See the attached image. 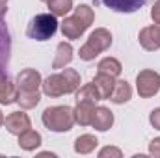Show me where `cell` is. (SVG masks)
<instances>
[{"label": "cell", "mask_w": 160, "mask_h": 158, "mask_svg": "<svg viewBox=\"0 0 160 158\" xmlns=\"http://www.w3.org/2000/svg\"><path fill=\"white\" fill-rule=\"evenodd\" d=\"M41 78L39 71L36 69H22L17 80H15V86H17V102L21 104L22 110H32L39 104L41 101Z\"/></svg>", "instance_id": "1"}, {"label": "cell", "mask_w": 160, "mask_h": 158, "mask_svg": "<svg viewBox=\"0 0 160 158\" xmlns=\"http://www.w3.org/2000/svg\"><path fill=\"white\" fill-rule=\"evenodd\" d=\"M78 87H80V75L75 69H65V67L60 73L47 77L41 84L43 93L50 99L69 95V93H77Z\"/></svg>", "instance_id": "2"}, {"label": "cell", "mask_w": 160, "mask_h": 158, "mask_svg": "<svg viewBox=\"0 0 160 158\" xmlns=\"http://www.w3.org/2000/svg\"><path fill=\"white\" fill-rule=\"evenodd\" d=\"M93 21H95V11L91 9V6L80 4L75 7L73 15L63 17L60 30H62L63 37H67V39H80L84 36V32L93 24Z\"/></svg>", "instance_id": "3"}, {"label": "cell", "mask_w": 160, "mask_h": 158, "mask_svg": "<svg viewBox=\"0 0 160 158\" xmlns=\"http://www.w3.org/2000/svg\"><path fill=\"white\" fill-rule=\"evenodd\" d=\"M41 121L50 132H69L75 126V108L71 106H48L45 108Z\"/></svg>", "instance_id": "4"}, {"label": "cell", "mask_w": 160, "mask_h": 158, "mask_svg": "<svg viewBox=\"0 0 160 158\" xmlns=\"http://www.w3.org/2000/svg\"><path fill=\"white\" fill-rule=\"evenodd\" d=\"M112 43H114V37L106 28H95L89 34V37L86 39V43L80 47V52H78L80 60H84V62L95 60L99 54L106 52L112 47Z\"/></svg>", "instance_id": "5"}, {"label": "cell", "mask_w": 160, "mask_h": 158, "mask_svg": "<svg viewBox=\"0 0 160 158\" xmlns=\"http://www.w3.org/2000/svg\"><path fill=\"white\" fill-rule=\"evenodd\" d=\"M58 24L60 22H58L56 15H52L50 11L39 13L30 21V24L26 28V36L34 41H47L58 32Z\"/></svg>", "instance_id": "6"}, {"label": "cell", "mask_w": 160, "mask_h": 158, "mask_svg": "<svg viewBox=\"0 0 160 158\" xmlns=\"http://www.w3.org/2000/svg\"><path fill=\"white\" fill-rule=\"evenodd\" d=\"M136 91L142 99H151L160 91V73L153 69H143L136 77Z\"/></svg>", "instance_id": "7"}, {"label": "cell", "mask_w": 160, "mask_h": 158, "mask_svg": "<svg viewBox=\"0 0 160 158\" xmlns=\"http://www.w3.org/2000/svg\"><path fill=\"white\" fill-rule=\"evenodd\" d=\"M138 41H140L142 48L147 50V52L158 50L160 48V24L155 22V24H149V26L142 28L140 34H138Z\"/></svg>", "instance_id": "8"}, {"label": "cell", "mask_w": 160, "mask_h": 158, "mask_svg": "<svg viewBox=\"0 0 160 158\" xmlns=\"http://www.w3.org/2000/svg\"><path fill=\"white\" fill-rule=\"evenodd\" d=\"M4 126H6V130L9 134L21 136L22 132H26L28 128H32V123H30L28 114H24V112H11L8 117L4 119Z\"/></svg>", "instance_id": "9"}, {"label": "cell", "mask_w": 160, "mask_h": 158, "mask_svg": "<svg viewBox=\"0 0 160 158\" xmlns=\"http://www.w3.org/2000/svg\"><path fill=\"white\" fill-rule=\"evenodd\" d=\"M9 54H11V37L6 22L0 17V73L8 71L9 65Z\"/></svg>", "instance_id": "10"}, {"label": "cell", "mask_w": 160, "mask_h": 158, "mask_svg": "<svg viewBox=\"0 0 160 158\" xmlns=\"http://www.w3.org/2000/svg\"><path fill=\"white\" fill-rule=\"evenodd\" d=\"M114 125V114L110 108L106 106H95V112H93V119H91V126L99 132H106L110 130Z\"/></svg>", "instance_id": "11"}, {"label": "cell", "mask_w": 160, "mask_h": 158, "mask_svg": "<svg viewBox=\"0 0 160 158\" xmlns=\"http://www.w3.org/2000/svg\"><path fill=\"white\" fill-rule=\"evenodd\" d=\"M73 54H75V50H73L71 43H65V41L58 43L56 52H54V60H52V69H63V67H67L73 62Z\"/></svg>", "instance_id": "12"}, {"label": "cell", "mask_w": 160, "mask_h": 158, "mask_svg": "<svg viewBox=\"0 0 160 158\" xmlns=\"http://www.w3.org/2000/svg\"><path fill=\"white\" fill-rule=\"evenodd\" d=\"M13 102H17V86L6 73H0V104L9 106Z\"/></svg>", "instance_id": "13"}, {"label": "cell", "mask_w": 160, "mask_h": 158, "mask_svg": "<svg viewBox=\"0 0 160 158\" xmlns=\"http://www.w3.org/2000/svg\"><path fill=\"white\" fill-rule=\"evenodd\" d=\"M147 0H102V4L116 13H134Z\"/></svg>", "instance_id": "14"}, {"label": "cell", "mask_w": 160, "mask_h": 158, "mask_svg": "<svg viewBox=\"0 0 160 158\" xmlns=\"http://www.w3.org/2000/svg\"><path fill=\"white\" fill-rule=\"evenodd\" d=\"M132 99V87L127 80H118L116 78V84H114V89L110 93V99L114 104H125Z\"/></svg>", "instance_id": "15"}, {"label": "cell", "mask_w": 160, "mask_h": 158, "mask_svg": "<svg viewBox=\"0 0 160 158\" xmlns=\"http://www.w3.org/2000/svg\"><path fill=\"white\" fill-rule=\"evenodd\" d=\"M93 112H95L93 102H77V106H75V123L80 125V126L91 125Z\"/></svg>", "instance_id": "16"}, {"label": "cell", "mask_w": 160, "mask_h": 158, "mask_svg": "<svg viewBox=\"0 0 160 158\" xmlns=\"http://www.w3.org/2000/svg\"><path fill=\"white\" fill-rule=\"evenodd\" d=\"M114 84H116V78H114V77L97 73V77L93 78V86L97 87V91H99V95H101V101L110 99V93H112V89H114Z\"/></svg>", "instance_id": "17"}, {"label": "cell", "mask_w": 160, "mask_h": 158, "mask_svg": "<svg viewBox=\"0 0 160 158\" xmlns=\"http://www.w3.org/2000/svg\"><path fill=\"white\" fill-rule=\"evenodd\" d=\"M99 140L93 134H82L75 140V153L77 155H89L97 149Z\"/></svg>", "instance_id": "18"}, {"label": "cell", "mask_w": 160, "mask_h": 158, "mask_svg": "<svg viewBox=\"0 0 160 158\" xmlns=\"http://www.w3.org/2000/svg\"><path fill=\"white\" fill-rule=\"evenodd\" d=\"M17 138H19V147L22 151H36L41 145V141H43L41 140V134L36 132V130H32V128H28L26 132H22Z\"/></svg>", "instance_id": "19"}, {"label": "cell", "mask_w": 160, "mask_h": 158, "mask_svg": "<svg viewBox=\"0 0 160 158\" xmlns=\"http://www.w3.org/2000/svg\"><path fill=\"white\" fill-rule=\"evenodd\" d=\"M121 71H123L121 62H119V60H116V58H112V56L102 58V60L99 62V65H97V73L110 75V77H114V78H118V77H119Z\"/></svg>", "instance_id": "20"}, {"label": "cell", "mask_w": 160, "mask_h": 158, "mask_svg": "<svg viewBox=\"0 0 160 158\" xmlns=\"http://www.w3.org/2000/svg\"><path fill=\"white\" fill-rule=\"evenodd\" d=\"M99 101H101V95H99L97 87L93 86V82L84 84L82 87L77 89V102H93V104H97Z\"/></svg>", "instance_id": "21"}, {"label": "cell", "mask_w": 160, "mask_h": 158, "mask_svg": "<svg viewBox=\"0 0 160 158\" xmlns=\"http://www.w3.org/2000/svg\"><path fill=\"white\" fill-rule=\"evenodd\" d=\"M48 9L52 15L56 17H65L71 9H73V0H48L47 2Z\"/></svg>", "instance_id": "22"}, {"label": "cell", "mask_w": 160, "mask_h": 158, "mask_svg": "<svg viewBox=\"0 0 160 158\" xmlns=\"http://www.w3.org/2000/svg\"><path fill=\"white\" fill-rule=\"evenodd\" d=\"M121 158L123 156V153H121V149L118 147H112V145H108V147H104V149H101L99 151V158Z\"/></svg>", "instance_id": "23"}, {"label": "cell", "mask_w": 160, "mask_h": 158, "mask_svg": "<svg viewBox=\"0 0 160 158\" xmlns=\"http://www.w3.org/2000/svg\"><path fill=\"white\" fill-rule=\"evenodd\" d=\"M149 123H151L153 128L160 130V108H155V110L149 114Z\"/></svg>", "instance_id": "24"}, {"label": "cell", "mask_w": 160, "mask_h": 158, "mask_svg": "<svg viewBox=\"0 0 160 158\" xmlns=\"http://www.w3.org/2000/svg\"><path fill=\"white\" fill-rule=\"evenodd\" d=\"M149 155L160 158V138H155V140L149 143Z\"/></svg>", "instance_id": "25"}, {"label": "cell", "mask_w": 160, "mask_h": 158, "mask_svg": "<svg viewBox=\"0 0 160 158\" xmlns=\"http://www.w3.org/2000/svg\"><path fill=\"white\" fill-rule=\"evenodd\" d=\"M151 19H153V22L160 24V0H157L151 7Z\"/></svg>", "instance_id": "26"}, {"label": "cell", "mask_w": 160, "mask_h": 158, "mask_svg": "<svg viewBox=\"0 0 160 158\" xmlns=\"http://www.w3.org/2000/svg\"><path fill=\"white\" fill-rule=\"evenodd\" d=\"M6 11H8V0H0V17L6 15Z\"/></svg>", "instance_id": "27"}, {"label": "cell", "mask_w": 160, "mask_h": 158, "mask_svg": "<svg viewBox=\"0 0 160 158\" xmlns=\"http://www.w3.org/2000/svg\"><path fill=\"white\" fill-rule=\"evenodd\" d=\"M4 119H6V117H4V114H2V112H0V126H2V125H4Z\"/></svg>", "instance_id": "28"}, {"label": "cell", "mask_w": 160, "mask_h": 158, "mask_svg": "<svg viewBox=\"0 0 160 158\" xmlns=\"http://www.w3.org/2000/svg\"><path fill=\"white\" fill-rule=\"evenodd\" d=\"M41 2H48V0H41Z\"/></svg>", "instance_id": "29"}]
</instances>
